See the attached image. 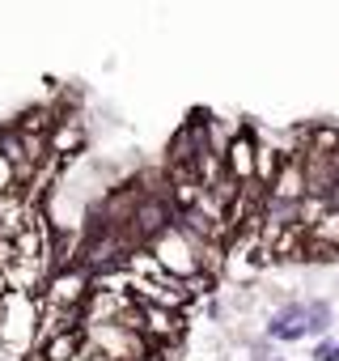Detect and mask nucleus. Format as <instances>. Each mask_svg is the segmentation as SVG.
Wrapping results in <instances>:
<instances>
[{"label": "nucleus", "mask_w": 339, "mask_h": 361, "mask_svg": "<svg viewBox=\"0 0 339 361\" xmlns=\"http://www.w3.org/2000/svg\"><path fill=\"white\" fill-rule=\"evenodd\" d=\"M39 314H43V302L39 298H26V293H9L0 302V344L9 353H34V336H39Z\"/></svg>", "instance_id": "nucleus-1"}, {"label": "nucleus", "mask_w": 339, "mask_h": 361, "mask_svg": "<svg viewBox=\"0 0 339 361\" xmlns=\"http://www.w3.org/2000/svg\"><path fill=\"white\" fill-rule=\"evenodd\" d=\"M85 331V348L110 357V361H148L153 344L140 331H127L119 323H98V327H81Z\"/></svg>", "instance_id": "nucleus-2"}, {"label": "nucleus", "mask_w": 339, "mask_h": 361, "mask_svg": "<svg viewBox=\"0 0 339 361\" xmlns=\"http://www.w3.org/2000/svg\"><path fill=\"white\" fill-rule=\"evenodd\" d=\"M89 289H94V276L85 272V268H60V272H51L47 276V285H43V293H39V302L43 306H51V310H81L85 306V298H89Z\"/></svg>", "instance_id": "nucleus-3"}, {"label": "nucleus", "mask_w": 339, "mask_h": 361, "mask_svg": "<svg viewBox=\"0 0 339 361\" xmlns=\"http://www.w3.org/2000/svg\"><path fill=\"white\" fill-rule=\"evenodd\" d=\"M259 128L246 119L234 136H229V145H225V153H221V166H225V174L234 178V183H255V157H259Z\"/></svg>", "instance_id": "nucleus-4"}, {"label": "nucleus", "mask_w": 339, "mask_h": 361, "mask_svg": "<svg viewBox=\"0 0 339 361\" xmlns=\"http://www.w3.org/2000/svg\"><path fill=\"white\" fill-rule=\"evenodd\" d=\"M47 149L56 161H77L85 149H89V123L81 111H60L56 128L47 132Z\"/></svg>", "instance_id": "nucleus-5"}, {"label": "nucleus", "mask_w": 339, "mask_h": 361, "mask_svg": "<svg viewBox=\"0 0 339 361\" xmlns=\"http://www.w3.org/2000/svg\"><path fill=\"white\" fill-rule=\"evenodd\" d=\"M263 336H267L271 344H297V340H305V336H309V331H305V298H288L284 306H276V310L267 314Z\"/></svg>", "instance_id": "nucleus-6"}, {"label": "nucleus", "mask_w": 339, "mask_h": 361, "mask_svg": "<svg viewBox=\"0 0 339 361\" xmlns=\"http://www.w3.org/2000/svg\"><path fill=\"white\" fill-rule=\"evenodd\" d=\"M144 314V340L148 344H183L187 340V314L179 310H161V306H140Z\"/></svg>", "instance_id": "nucleus-7"}, {"label": "nucleus", "mask_w": 339, "mask_h": 361, "mask_svg": "<svg viewBox=\"0 0 339 361\" xmlns=\"http://www.w3.org/2000/svg\"><path fill=\"white\" fill-rule=\"evenodd\" d=\"M267 200H276V204H301L305 200V161L301 157H284V166L276 170L271 188H267Z\"/></svg>", "instance_id": "nucleus-8"}, {"label": "nucleus", "mask_w": 339, "mask_h": 361, "mask_svg": "<svg viewBox=\"0 0 339 361\" xmlns=\"http://www.w3.org/2000/svg\"><path fill=\"white\" fill-rule=\"evenodd\" d=\"M39 361H77L81 353H85V331L77 327V331H56L51 340H43L39 348Z\"/></svg>", "instance_id": "nucleus-9"}, {"label": "nucleus", "mask_w": 339, "mask_h": 361, "mask_svg": "<svg viewBox=\"0 0 339 361\" xmlns=\"http://www.w3.org/2000/svg\"><path fill=\"white\" fill-rule=\"evenodd\" d=\"M331 327H335V302L326 293L305 298V331L322 340V336H331Z\"/></svg>", "instance_id": "nucleus-10"}, {"label": "nucleus", "mask_w": 339, "mask_h": 361, "mask_svg": "<svg viewBox=\"0 0 339 361\" xmlns=\"http://www.w3.org/2000/svg\"><path fill=\"white\" fill-rule=\"evenodd\" d=\"M309 238L322 247V251H331V255H339V209H326V217L309 230Z\"/></svg>", "instance_id": "nucleus-11"}, {"label": "nucleus", "mask_w": 339, "mask_h": 361, "mask_svg": "<svg viewBox=\"0 0 339 361\" xmlns=\"http://www.w3.org/2000/svg\"><path fill=\"white\" fill-rule=\"evenodd\" d=\"M326 209H331V200H318V196H305V200L297 204V226H301V230L309 234V230H314V226H318V221L326 217Z\"/></svg>", "instance_id": "nucleus-12"}, {"label": "nucleus", "mask_w": 339, "mask_h": 361, "mask_svg": "<svg viewBox=\"0 0 339 361\" xmlns=\"http://www.w3.org/2000/svg\"><path fill=\"white\" fill-rule=\"evenodd\" d=\"M309 357H314V361H339V340H335V336H322V340L309 348Z\"/></svg>", "instance_id": "nucleus-13"}, {"label": "nucleus", "mask_w": 339, "mask_h": 361, "mask_svg": "<svg viewBox=\"0 0 339 361\" xmlns=\"http://www.w3.org/2000/svg\"><path fill=\"white\" fill-rule=\"evenodd\" d=\"M77 361H110V357H102V353H94V348H85V353H81Z\"/></svg>", "instance_id": "nucleus-14"}, {"label": "nucleus", "mask_w": 339, "mask_h": 361, "mask_svg": "<svg viewBox=\"0 0 339 361\" xmlns=\"http://www.w3.org/2000/svg\"><path fill=\"white\" fill-rule=\"evenodd\" d=\"M271 361H284V357H271Z\"/></svg>", "instance_id": "nucleus-15"}]
</instances>
